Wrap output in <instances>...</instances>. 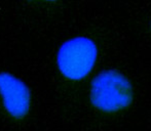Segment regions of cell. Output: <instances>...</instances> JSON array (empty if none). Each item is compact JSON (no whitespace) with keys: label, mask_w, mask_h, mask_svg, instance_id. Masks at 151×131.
<instances>
[{"label":"cell","mask_w":151,"mask_h":131,"mask_svg":"<svg viewBox=\"0 0 151 131\" xmlns=\"http://www.w3.org/2000/svg\"><path fill=\"white\" fill-rule=\"evenodd\" d=\"M97 46L91 39L77 37L66 41L58 52V67L70 80L88 76L97 61Z\"/></svg>","instance_id":"2"},{"label":"cell","mask_w":151,"mask_h":131,"mask_svg":"<svg viewBox=\"0 0 151 131\" xmlns=\"http://www.w3.org/2000/svg\"><path fill=\"white\" fill-rule=\"evenodd\" d=\"M52 1H54V0H52Z\"/></svg>","instance_id":"4"},{"label":"cell","mask_w":151,"mask_h":131,"mask_svg":"<svg viewBox=\"0 0 151 131\" xmlns=\"http://www.w3.org/2000/svg\"><path fill=\"white\" fill-rule=\"evenodd\" d=\"M0 95L4 108L16 119H22L30 108V92L20 79L8 73H0Z\"/></svg>","instance_id":"3"},{"label":"cell","mask_w":151,"mask_h":131,"mask_svg":"<svg viewBox=\"0 0 151 131\" xmlns=\"http://www.w3.org/2000/svg\"><path fill=\"white\" fill-rule=\"evenodd\" d=\"M134 91L129 80L120 72H101L91 85V100L104 113H116L127 108L133 101Z\"/></svg>","instance_id":"1"}]
</instances>
